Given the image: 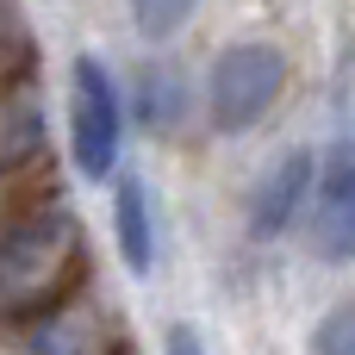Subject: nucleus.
I'll return each instance as SVG.
<instances>
[{
  "label": "nucleus",
  "mask_w": 355,
  "mask_h": 355,
  "mask_svg": "<svg viewBox=\"0 0 355 355\" xmlns=\"http://www.w3.org/2000/svg\"><path fill=\"white\" fill-rule=\"evenodd\" d=\"M87 287V243L81 218L62 200L25 206L0 225V324H31L37 312L62 306Z\"/></svg>",
  "instance_id": "f257e3e1"
},
{
  "label": "nucleus",
  "mask_w": 355,
  "mask_h": 355,
  "mask_svg": "<svg viewBox=\"0 0 355 355\" xmlns=\"http://www.w3.org/2000/svg\"><path fill=\"white\" fill-rule=\"evenodd\" d=\"M162 355H212V349H206V337H200L193 324H168V337H162Z\"/></svg>",
  "instance_id": "9b49d317"
},
{
  "label": "nucleus",
  "mask_w": 355,
  "mask_h": 355,
  "mask_svg": "<svg viewBox=\"0 0 355 355\" xmlns=\"http://www.w3.org/2000/svg\"><path fill=\"white\" fill-rule=\"evenodd\" d=\"M125 112L137 119V131H144V137H175V131L193 119V87H187L181 62H168V56H150V62H137Z\"/></svg>",
  "instance_id": "0eeeda50"
},
{
  "label": "nucleus",
  "mask_w": 355,
  "mask_h": 355,
  "mask_svg": "<svg viewBox=\"0 0 355 355\" xmlns=\"http://www.w3.org/2000/svg\"><path fill=\"white\" fill-rule=\"evenodd\" d=\"M0 175H6V168H0ZM12 212H25V206H12V200H0V225H6Z\"/></svg>",
  "instance_id": "f8f14e48"
},
{
  "label": "nucleus",
  "mask_w": 355,
  "mask_h": 355,
  "mask_svg": "<svg viewBox=\"0 0 355 355\" xmlns=\"http://www.w3.org/2000/svg\"><path fill=\"white\" fill-rule=\"evenodd\" d=\"M312 181H318V150H306V144H293V150H281L268 168H262V181L250 187V237L256 243H281L287 231H300V218H306V200H312Z\"/></svg>",
  "instance_id": "39448f33"
},
{
  "label": "nucleus",
  "mask_w": 355,
  "mask_h": 355,
  "mask_svg": "<svg viewBox=\"0 0 355 355\" xmlns=\"http://www.w3.org/2000/svg\"><path fill=\"white\" fill-rule=\"evenodd\" d=\"M300 231H306V250L324 268H349L355 262V144L349 137L318 156V181H312Z\"/></svg>",
  "instance_id": "20e7f679"
},
{
  "label": "nucleus",
  "mask_w": 355,
  "mask_h": 355,
  "mask_svg": "<svg viewBox=\"0 0 355 355\" xmlns=\"http://www.w3.org/2000/svg\"><path fill=\"white\" fill-rule=\"evenodd\" d=\"M287 94V50L268 37H237L206 69V119L218 137L256 131Z\"/></svg>",
  "instance_id": "f03ea898"
},
{
  "label": "nucleus",
  "mask_w": 355,
  "mask_h": 355,
  "mask_svg": "<svg viewBox=\"0 0 355 355\" xmlns=\"http://www.w3.org/2000/svg\"><path fill=\"white\" fill-rule=\"evenodd\" d=\"M312 355H355V300L331 306L312 324Z\"/></svg>",
  "instance_id": "9d476101"
},
{
  "label": "nucleus",
  "mask_w": 355,
  "mask_h": 355,
  "mask_svg": "<svg viewBox=\"0 0 355 355\" xmlns=\"http://www.w3.org/2000/svg\"><path fill=\"white\" fill-rule=\"evenodd\" d=\"M112 243H119V262L131 268V275H150L156 268V193H150V181L137 175V168H119L112 181Z\"/></svg>",
  "instance_id": "6e6552de"
},
{
  "label": "nucleus",
  "mask_w": 355,
  "mask_h": 355,
  "mask_svg": "<svg viewBox=\"0 0 355 355\" xmlns=\"http://www.w3.org/2000/svg\"><path fill=\"white\" fill-rule=\"evenodd\" d=\"M19 355H125V337H119V318L100 300H87V287H81L25 324Z\"/></svg>",
  "instance_id": "423d86ee"
},
{
  "label": "nucleus",
  "mask_w": 355,
  "mask_h": 355,
  "mask_svg": "<svg viewBox=\"0 0 355 355\" xmlns=\"http://www.w3.org/2000/svg\"><path fill=\"white\" fill-rule=\"evenodd\" d=\"M125 87L112 81V69L100 56H75L69 62V156L81 181H112L125 168Z\"/></svg>",
  "instance_id": "7ed1b4c3"
},
{
  "label": "nucleus",
  "mask_w": 355,
  "mask_h": 355,
  "mask_svg": "<svg viewBox=\"0 0 355 355\" xmlns=\"http://www.w3.org/2000/svg\"><path fill=\"white\" fill-rule=\"evenodd\" d=\"M193 12H200V0H131V31L144 44H168L187 31Z\"/></svg>",
  "instance_id": "1a4fd4ad"
}]
</instances>
